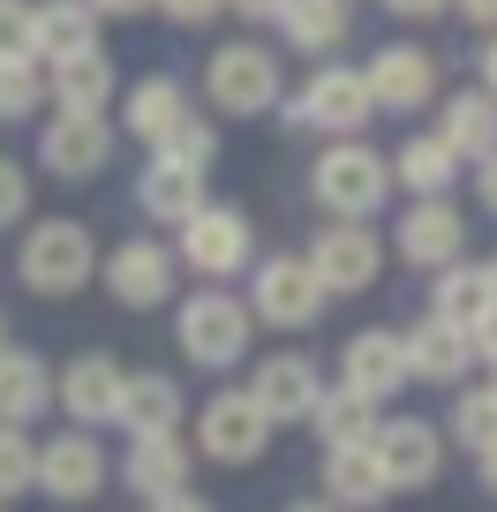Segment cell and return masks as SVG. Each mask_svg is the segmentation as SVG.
I'll list each match as a JSON object with an SVG mask.
<instances>
[{"label": "cell", "instance_id": "6da1fadb", "mask_svg": "<svg viewBox=\"0 0 497 512\" xmlns=\"http://www.w3.org/2000/svg\"><path fill=\"white\" fill-rule=\"evenodd\" d=\"M16 272H23L31 294H76L83 279L98 272V249H91V234H83L76 219H38L31 234H23Z\"/></svg>", "mask_w": 497, "mask_h": 512}, {"label": "cell", "instance_id": "7a4b0ae2", "mask_svg": "<svg viewBox=\"0 0 497 512\" xmlns=\"http://www.w3.org/2000/svg\"><path fill=\"white\" fill-rule=\"evenodd\" d=\"M181 354L189 362H204V369H226V362H241L249 354V309L234 302V294H219V287H204V294H189L181 302Z\"/></svg>", "mask_w": 497, "mask_h": 512}, {"label": "cell", "instance_id": "3957f363", "mask_svg": "<svg viewBox=\"0 0 497 512\" xmlns=\"http://www.w3.org/2000/svg\"><path fill=\"white\" fill-rule=\"evenodd\" d=\"M385 189H392V166L369 144H332L317 159V204H332L347 226H362L369 211L385 204Z\"/></svg>", "mask_w": 497, "mask_h": 512}, {"label": "cell", "instance_id": "277c9868", "mask_svg": "<svg viewBox=\"0 0 497 512\" xmlns=\"http://www.w3.org/2000/svg\"><path fill=\"white\" fill-rule=\"evenodd\" d=\"M377 113V98H369V76L362 68H317V76L302 83V98L287 106V121L294 128H332V136H354V128Z\"/></svg>", "mask_w": 497, "mask_h": 512}, {"label": "cell", "instance_id": "5b68a950", "mask_svg": "<svg viewBox=\"0 0 497 512\" xmlns=\"http://www.w3.org/2000/svg\"><path fill=\"white\" fill-rule=\"evenodd\" d=\"M249 317L279 324V332H302V324L324 317V287H317V272H309V256H272V264H264Z\"/></svg>", "mask_w": 497, "mask_h": 512}, {"label": "cell", "instance_id": "8992f818", "mask_svg": "<svg viewBox=\"0 0 497 512\" xmlns=\"http://www.w3.org/2000/svg\"><path fill=\"white\" fill-rule=\"evenodd\" d=\"M204 83H211V106H226V113L279 106V61L264 46H219L211 68H204Z\"/></svg>", "mask_w": 497, "mask_h": 512}, {"label": "cell", "instance_id": "52a82bcc", "mask_svg": "<svg viewBox=\"0 0 497 512\" xmlns=\"http://www.w3.org/2000/svg\"><path fill=\"white\" fill-rule=\"evenodd\" d=\"M377 264H385V249H377V234L369 226H324L317 241H309V272H317L324 294H362L369 279H377Z\"/></svg>", "mask_w": 497, "mask_h": 512}, {"label": "cell", "instance_id": "ba28073f", "mask_svg": "<svg viewBox=\"0 0 497 512\" xmlns=\"http://www.w3.org/2000/svg\"><path fill=\"white\" fill-rule=\"evenodd\" d=\"M38 159H46V174H61V181H91L98 166L113 159L106 113H53L46 136H38Z\"/></svg>", "mask_w": 497, "mask_h": 512}, {"label": "cell", "instance_id": "9c48e42d", "mask_svg": "<svg viewBox=\"0 0 497 512\" xmlns=\"http://www.w3.org/2000/svg\"><path fill=\"white\" fill-rule=\"evenodd\" d=\"M249 400H257L264 422H302V415H317V407H324L317 362H309V354H272V362H257Z\"/></svg>", "mask_w": 497, "mask_h": 512}, {"label": "cell", "instance_id": "30bf717a", "mask_svg": "<svg viewBox=\"0 0 497 512\" xmlns=\"http://www.w3.org/2000/svg\"><path fill=\"white\" fill-rule=\"evenodd\" d=\"M392 241H400V256H407V264H422V272H452L460 249H467V219L445 204V196H422V204L400 219V234H392Z\"/></svg>", "mask_w": 497, "mask_h": 512}, {"label": "cell", "instance_id": "8fae6325", "mask_svg": "<svg viewBox=\"0 0 497 512\" xmlns=\"http://www.w3.org/2000/svg\"><path fill=\"white\" fill-rule=\"evenodd\" d=\"M106 294L129 309H159L166 294H174V249H159V241H121V249L106 256Z\"/></svg>", "mask_w": 497, "mask_h": 512}, {"label": "cell", "instance_id": "7c38bea8", "mask_svg": "<svg viewBox=\"0 0 497 512\" xmlns=\"http://www.w3.org/2000/svg\"><path fill=\"white\" fill-rule=\"evenodd\" d=\"M377 467H385V482L392 490H422V482H437V467H445V437L430 430V422H385L377 430Z\"/></svg>", "mask_w": 497, "mask_h": 512}, {"label": "cell", "instance_id": "4fadbf2b", "mask_svg": "<svg viewBox=\"0 0 497 512\" xmlns=\"http://www.w3.org/2000/svg\"><path fill=\"white\" fill-rule=\"evenodd\" d=\"M241 256H249V219H241V211H219V204H204L189 226H181V264H196L204 279H226V272H241Z\"/></svg>", "mask_w": 497, "mask_h": 512}, {"label": "cell", "instance_id": "5bb4252c", "mask_svg": "<svg viewBox=\"0 0 497 512\" xmlns=\"http://www.w3.org/2000/svg\"><path fill=\"white\" fill-rule=\"evenodd\" d=\"M196 437H204V452H211V460L249 467V460L264 452V437H272V422L257 415V400H249V392H226V400H211V407H204Z\"/></svg>", "mask_w": 497, "mask_h": 512}, {"label": "cell", "instance_id": "9a60e30c", "mask_svg": "<svg viewBox=\"0 0 497 512\" xmlns=\"http://www.w3.org/2000/svg\"><path fill=\"white\" fill-rule=\"evenodd\" d=\"M339 362H347V392H362V400H392L400 384H415L400 332H354Z\"/></svg>", "mask_w": 497, "mask_h": 512}, {"label": "cell", "instance_id": "2e32d148", "mask_svg": "<svg viewBox=\"0 0 497 512\" xmlns=\"http://www.w3.org/2000/svg\"><path fill=\"white\" fill-rule=\"evenodd\" d=\"M362 76H369V98H377V106H392V113L430 106V91H437V61H430L422 46H385Z\"/></svg>", "mask_w": 497, "mask_h": 512}, {"label": "cell", "instance_id": "e0dca14e", "mask_svg": "<svg viewBox=\"0 0 497 512\" xmlns=\"http://www.w3.org/2000/svg\"><path fill=\"white\" fill-rule=\"evenodd\" d=\"M98 482H106V452H98L91 437H53V445L38 452V490L61 497V505L98 497Z\"/></svg>", "mask_w": 497, "mask_h": 512}, {"label": "cell", "instance_id": "ac0fdd59", "mask_svg": "<svg viewBox=\"0 0 497 512\" xmlns=\"http://www.w3.org/2000/svg\"><path fill=\"white\" fill-rule=\"evenodd\" d=\"M121 362H106V354H83V362L61 369V407L76 422H121Z\"/></svg>", "mask_w": 497, "mask_h": 512}, {"label": "cell", "instance_id": "d6986e66", "mask_svg": "<svg viewBox=\"0 0 497 512\" xmlns=\"http://www.w3.org/2000/svg\"><path fill=\"white\" fill-rule=\"evenodd\" d=\"M430 317H445L452 332L475 339V332H482V317H497V279H490V264H452V272H437V302H430Z\"/></svg>", "mask_w": 497, "mask_h": 512}, {"label": "cell", "instance_id": "ffe728a7", "mask_svg": "<svg viewBox=\"0 0 497 512\" xmlns=\"http://www.w3.org/2000/svg\"><path fill=\"white\" fill-rule=\"evenodd\" d=\"M136 204L159 226H189L196 211H204V174H196V166H174V159H151L144 181H136Z\"/></svg>", "mask_w": 497, "mask_h": 512}, {"label": "cell", "instance_id": "44dd1931", "mask_svg": "<svg viewBox=\"0 0 497 512\" xmlns=\"http://www.w3.org/2000/svg\"><path fill=\"white\" fill-rule=\"evenodd\" d=\"M467 362H475V339L452 332L445 317H422L415 332H407V369H415L422 384H460Z\"/></svg>", "mask_w": 497, "mask_h": 512}, {"label": "cell", "instance_id": "7402d4cb", "mask_svg": "<svg viewBox=\"0 0 497 512\" xmlns=\"http://www.w3.org/2000/svg\"><path fill=\"white\" fill-rule=\"evenodd\" d=\"M46 407H53V369L38 362V354L0 347V430H23V422L46 415Z\"/></svg>", "mask_w": 497, "mask_h": 512}, {"label": "cell", "instance_id": "603a6c76", "mask_svg": "<svg viewBox=\"0 0 497 512\" xmlns=\"http://www.w3.org/2000/svg\"><path fill=\"white\" fill-rule=\"evenodd\" d=\"M174 422H181V384L136 369V377L121 384V430L129 437H174Z\"/></svg>", "mask_w": 497, "mask_h": 512}, {"label": "cell", "instance_id": "cb8c5ba5", "mask_svg": "<svg viewBox=\"0 0 497 512\" xmlns=\"http://www.w3.org/2000/svg\"><path fill=\"white\" fill-rule=\"evenodd\" d=\"M129 490L151 497V505L181 497V490H189V445H181V437H136V452H129Z\"/></svg>", "mask_w": 497, "mask_h": 512}, {"label": "cell", "instance_id": "d4e9b609", "mask_svg": "<svg viewBox=\"0 0 497 512\" xmlns=\"http://www.w3.org/2000/svg\"><path fill=\"white\" fill-rule=\"evenodd\" d=\"M46 91L61 98V113H106V98H113V61L106 53H68V61H53L46 68Z\"/></svg>", "mask_w": 497, "mask_h": 512}, {"label": "cell", "instance_id": "484cf974", "mask_svg": "<svg viewBox=\"0 0 497 512\" xmlns=\"http://www.w3.org/2000/svg\"><path fill=\"white\" fill-rule=\"evenodd\" d=\"M452 144V159H497V98L490 91H460L445 106V128H437Z\"/></svg>", "mask_w": 497, "mask_h": 512}, {"label": "cell", "instance_id": "4316f807", "mask_svg": "<svg viewBox=\"0 0 497 512\" xmlns=\"http://www.w3.org/2000/svg\"><path fill=\"white\" fill-rule=\"evenodd\" d=\"M317 437L332 452H354V445H377V430H385V422H377V400H362V392H347V384H339V392H324V407L317 415Z\"/></svg>", "mask_w": 497, "mask_h": 512}, {"label": "cell", "instance_id": "83f0119b", "mask_svg": "<svg viewBox=\"0 0 497 512\" xmlns=\"http://www.w3.org/2000/svg\"><path fill=\"white\" fill-rule=\"evenodd\" d=\"M181 121H189V106H181V83H174V76H144V83L129 91V136H144L151 151H159Z\"/></svg>", "mask_w": 497, "mask_h": 512}, {"label": "cell", "instance_id": "f1b7e54d", "mask_svg": "<svg viewBox=\"0 0 497 512\" xmlns=\"http://www.w3.org/2000/svg\"><path fill=\"white\" fill-rule=\"evenodd\" d=\"M98 46V8L91 0H46L38 8V53L46 61H68V53H91Z\"/></svg>", "mask_w": 497, "mask_h": 512}, {"label": "cell", "instance_id": "f546056e", "mask_svg": "<svg viewBox=\"0 0 497 512\" xmlns=\"http://www.w3.org/2000/svg\"><path fill=\"white\" fill-rule=\"evenodd\" d=\"M324 490H332V505H385V467H377V452L354 445V452H332L324 460Z\"/></svg>", "mask_w": 497, "mask_h": 512}, {"label": "cell", "instance_id": "4dcf8cb0", "mask_svg": "<svg viewBox=\"0 0 497 512\" xmlns=\"http://www.w3.org/2000/svg\"><path fill=\"white\" fill-rule=\"evenodd\" d=\"M279 31H287L302 53H332L339 38H347V0H287Z\"/></svg>", "mask_w": 497, "mask_h": 512}, {"label": "cell", "instance_id": "1f68e13d", "mask_svg": "<svg viewBox=\"0 0 497 512\" xmlns=\"http://www.w3.org/2000/svg\"><path fill=\"white\" fill-rule=\"evenodd\" d=\"M452 174H460V159H452L445 136H407V144H400V181L415 196H445Z\"/></svg>", "mask_w": 497, "mask_h": 512}, {"label": "cell", "instance_id": "d6a6232c", "mask_svg": "<svg viewBox=\"0 0 497 512\" xmlns=\"http://www.w3.org/2000/svg\"><path fill=\"white\" fill-rule=\"evenodd\" d=\"M452 437H460L475 460L497 445V384H490V392H460V400H452Z\"/></svg>", "mask_w": 497, "mask_h": 512}, {"label": "cell", "instance_id": "836d02e7", "mask_svg": "<svg viewBox=\"0 0 497 512\" xmlns=\"http://www.w3.org/2000/svg\"><path fill=\"white\" fill-rule=\"evenodd\" d=\"M38 482V445L23 430H0V505H8V497H23Z\"/></svg>", "mask_w": 497, "mask_h": 512}, {"label": "cell", "instance_id": "e575fe53", "mask_svg": "<svg viewBox=\"0 0 497 512\" xmlns=\"http://www.w3.org/2000/svg\"><path fill=\"white\" fill-rule=\"evenodd\" d=\"M38 98H46V76H38L31 61H0V121L38 113Z\"/></svg>", "mask_w": 497, "mask_h": 512}, {"label": "cell", "instance_id": "d590c367", "mask_svg": "<svg viewBox=\"0 0 497 512\" xmlns=\"http://www.w3.org/2000/svg\"><path fill=\"white\" fill-rule=\"evenodd\" d=\"M159 159H174V166H196V174H204V166L219 159V136H211V121H196V113H189V121H181L174 136L159 144Z\"/></svg>", "mask_w": 497, "mask_h": 512}, {"label": "cell", "instance_id": "8d00e7d4", "mask_svg": "<svg viewBox=\"0 0 497 512\" xmlns=\"http://www.w3.org/2000/svg\"><path fill=\"white\" fill-rule=\"evenodd\" d=\"M31 53H38V8L0 0V61H31Z\"/></svg>", "mask_w": 497, "mask_h": 512}, {"label": "cell", "instance_id": "74e56055", "mask_svg": "<svg viewBox=\"0 0 497 512\" xmlns=\"http://www.w3.org/2000/svg\"><path fill=\"white\" fill-rule=\"evenodd\" d=\"M23 211H31V181H23L16 159H0V226H16Z\"/></svg>", "mask_w": 497, "mask_h": 512}, {"label": "cell", "instance_id": "f35d334b", "mask_svg": "<svg viewBox=\"0 0 497 512\" xmlns=\"http://www.w3.org/2000/svg\"><path fill=\"white\" fill-rule=\"evenodd\" d=\"M159 8H166L174 23H211V16L226 8V0H159Z\"/></svg>", "mask_w": 497, "mask_h": 512}, {"label": "cell", "instance_id": "ab89813d", "mask_svg": "<svg viewBox=\"0 0 497 512\" xmlns=\"http://www.w3.org/2000/svg\"><path fill=\"white\" fill-rule=\"evenodd\" d=\"M385 8H392L400 23H430V16H445L452 0H385Z\"/></svg>", "mask_w": 497, "mask_h": 512}, {"label": "cell", "instance_id": "60d3db41", "mask_svg": "<svg viewBox=\"0 0 497 512\" xmlns=\"http://www.w3.org/2000/svg\"><path fill=\"white\" fill-rule=\"evenodd\" d=\"M98 16H151V8H159V0H91Z\"/></svg>", "mask_w": 497, "mask_h": 512}, {"label": "cell", "instance_id": "b9f144b4", "mask_svg": "<svg viewBox=\"0 0 497 512\" xmlns=\"http://www.w3.org/2000/svg\"><path fill=\"white\" fill-rule=\"evenodd\" d=\"M234 8H241V16H272V23L287 16V0H234Z\"/></svg>", "mask_w": 497, "mask_h": 512}, {"label": "cell", "instance_id": "7bdbcfd3", "mask_svg": "<svg viewBox=\"0 0 497 512\" xmlns=\"http://www.w3.org/2000/svg\"><path fill=\"white\" fill-rule=\"evenodd\" d=\"M475 354H482V362H497V317H482V332H475Z\"/></svg>", "mask_w": 497, "mask_h": 512}, {"label": "cell", "instance_id": "ee69618b", "mask_svg": "<svg viewBox=\"0 0 497 512\" xmlns=\"http://www.w3.org/2000/svg\"><path fill=\"white\" fill-rule=\"evenodd\" d=\"M460 16L467 23H497V0H460Z\"/></svg>", "mask_w": 497, "mask_h": 512}, {"label": "cell", "instance_id": "f6af8a7d", "mask_svg": "<svg viewBox=\"0 0 497 512\" xmlns=\"http://www.w3.org/2000/svg\"><path fill=\"white\" fill-rule=\"evenodd\" d=\"M151 512H211V505H204V497H189V490H181V497H166V505H151Z\"/></svg>", "mask_w": 497, "mask_h": 512}, {"label": "cell", "instance_id": "bcb514c9", "mask_svg": "<svg viewBox=\"0 0 497 512\" xmlns=\"http://www.w3.org/2000/svg\"><path fill=\"white\" fill-rule=\"evenodd\" d=\"M482 204L497 211V159H482Z\"/></svg>", "mask_w": 497, "mask_h": 512}, {"label": "cell", "instance_id": "7dc6e473", "mask_svg": "<svg viewBox=\"0 0 497 512\" xmlns=\"http://www.w3.org/2000/svg\"><path fill=\"white\" fill-rule=\"evenodd\" d=\"M482 91L497 98V38H490V53H482Z\"/></svg>", "mask_w": 497, "mask_h": 512}, {"label": "cell", "instance_id": "c3c4849f", "mask_svg": "<svg viewBox=\"0 0 497 512\" xmlns=\"http://www.w3.org/2000/svg\"><path fill=\"white\" fill-rule=\"evenodd\" d=\"M482 482H490V490H497V445L482 452Z\"/></svg>", "mask_w": 497, "mask_h": 512}, {"label": "cell", "instance_id": "681fc988", "mask_svg": "<svg viewBox=\"0 0 497 512\" xmlns=\"http://www.w3.org/2000/svg\"><path fill=\"white\" fill-rule=\"evenodd\" d=\"M294 512H339V505H294Z\"/></svg>", "mask_w": 497, "mask_h": 512}, {"label": "cell", "instance_id": "f907efd6", "mask_svg": "<svg viewBox=\"0 0 497 512\" xmlns=\"http://www.w3.org/2000/svg\"><path fill=\"white\" fill-rule=\"evenodd\" d=\"M490 279H497V256H490Z\"/></svg>", "mask_w": 497, "mask_h": 512}]
</instances>
